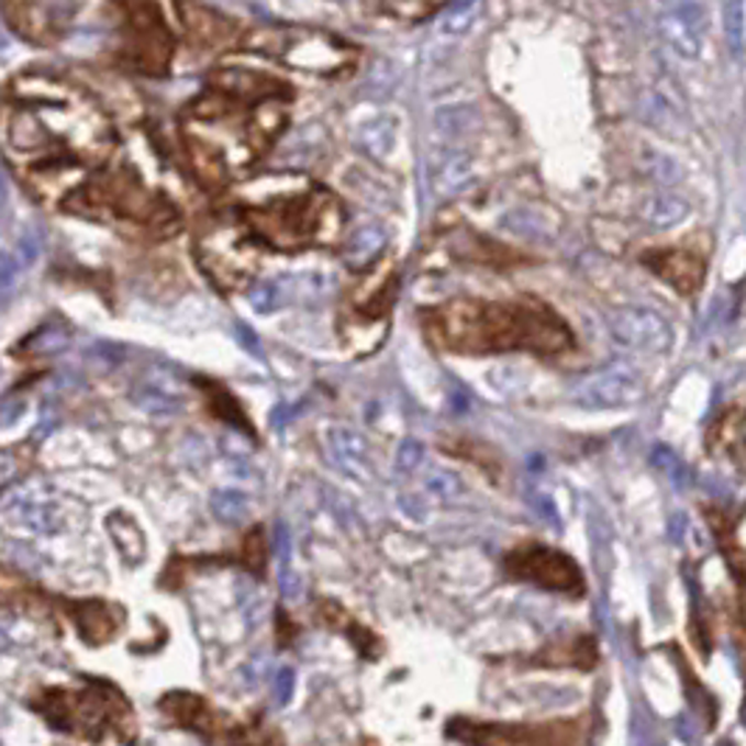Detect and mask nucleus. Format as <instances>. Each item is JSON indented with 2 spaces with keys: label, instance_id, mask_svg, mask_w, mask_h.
Here are the masks:
<instances>
[{
  "label": "nucleus",
  "instance_id": "1",
  "mask_svg": "<svg viewBox=\"0 0 746 746\" xmlns=\"http://www.w3.org/2000/svg\"><path fill=\"white\" fill-rule=\"evenodd\" d=\"M119 146L113 115L85 85L25 70L0 90V155L43 205L63 211Z\"/></svg>",
  "mask_w": 746,
  "mask_h": 746
},
{
  "label": "nucleus",
  "instance_id": "2",
  "mask_svg": "<svg viewBox=\"0 0 746 746\" xmlns=\"http://www.w3.org/2000/svg\"><path fill=\"white\" fill-rule=\"evenodd\" d=\"M296 88L267 68L222 63L180 110L177 135L191 175L211 194L253 177L281 141Z\"/></svg>",
  "mask_w": 746,
  "mask_h": 746
},
{
  "label": "nucleus",
  "instance_id": "3",
  "mask_svg": "<svg viewBox=\"0 0 746 746\" xmlns=\"http://www.w3.org/2000/svg\"><path fill=\"white\" fill-rule=\"evenodd\" d=\"M421 332L441 354L491 357V354H536L561 357L576 348L572 329L550 303L533 296L514 301L452 298L421 312Z\"/></svg>",
  "mask_w": 746,
  "mask_h": 746
},
{
  "label": "nucleus",
  "instance_id": "4",
  "mask_svg": "<svg viewBox=\"0 0 746 746\" xmlns=\"http://www.w3.org/2000/svg\"><path fill=\"white\" fill-rule=\"evenodd\" d=\"M222 200L264 253L332 250L348 220L343 200L307 175H253Z\"/></svg>",
  "mask_w": 746,
  "mask_h": 746
},
{
  "label": "nucleus",
  "instance_id": "5",
  "mask_svg": "<svg viewBox=\"0 0 746 746\" xmlns=\"http://www.w3.org/2000/svg\"><path fill=\"white\" fill-rule=\"evenodd\" d=\"M65 213L121 236L164 242L182 231V205L119 146L113 160L63 205Z\"/></svg>",
  "mask_w": 746,
  "mask_h": 746
},
{
  "label": "nucleus",
  "instance_id": "6",
  "mask_svg": "<svg viewBox=\"0 0 746 746\" xmlns=\"http://www.w3.org/2000/svg\"><path fill=\"white\" fill-rule=\"evenodd\" d=\"M238 48L256 57L276 63L281 68L301 74L323 76V79H345L359 65V48L326 29L301 23H261L245 29Z\"/></svg>",
  "mask_w": 746,
  "mask_h": 746
},
{
  "label": "nucleus",
  "instance_id": "7",
  "mask_svg": "<svg viewBox=\"0 0 746 746\" xmlns=\"http://www.w3.org/2000/svg\"><path fill=\"white\" fill-rule=\"evenodd\" d=\"M32 708L59 733L88 741H101L107 733H113L124 746L138 738V722L126 697L115 684L101 679L90 677L82 690H43Z\"/></svg>",
  "mask_w": 746,
  "mask_h": 746
},
{
  "label": "nucleus",
  "instance_id": "8",
  "mask_svg": "<svg viewBox=\"0 0 746 746\" xmlns=\"http://www.w3.org/2000/svg\"><path fill=\"white\" fill-rule=\"evenodd\" d=\"M396 289H399V272L390 256H379L374 264L357 270L354 281L339 298L337 312V334L345 352L354 357H368L385 343Z\"/></svg>",
  "mask_w": 746,
  "mask_h": 746
},
{
  "label": "nucleus",
  "instance_id": "9",
  "mask_svg": "<svg viewBox=\"0 0 746 746\" xmlns=\"http://www.w3.org/2000/svg\"><path fill=\"white\" fill-rule=\"evenodd\" d=\"M194 256L220 292H245L261 272L267 253L247 236L231 205L220 200L197 225Z\"/></svg>",
  "mask_w": 746,
  "mask_h": 746
},
{
  "label": "nucleus",
  "instance_id": "10",
  "mask_svg": "<svg viewBox=\"0 0 746 746\" xmlns=\"http://www.w3.org/2000/svg\"><path fill=\"white\" fill-rule=\"evenodd\" d=\"M115 29L113 59L144 76L169 74L177 40L157 0H107Z\"/></svg>",
  "mask_w": 746,
  "mask_h": 746
},
{
  "label": "nucleus",
  "instance_id": "11",
  "mask_svg": "<svg viewBox=\"0 0 746 746\" xmlns=\"http://www.w3.org/2000/svg\"><path fill=\"white\" fill-rule=\"evenodd\" d=\"M444 733L464 746H590L592 715H561L547 722H486L455 715Z\"/></svg>",
  "mask_w": 746,
  "mask_h": 746
},
{
  "label": "nucleus",
  "instance_id": "12",
  "mask_svg": "<svg viewBox=\"0 0 746 746\" xmlns=\"http://www.w3.org/2000/svg\"><path fill=\"white\" fill-rule=\"evenodd\" d=\"M500 570L509 581L527 583L542 592L570 598V601H581L587 595V576L576 558L547 542H516L514 547L502 553Z\"/></svg>",
  "mask_w": 746,
  "mask_h": 746
},
{
  "label": "nucleus",
  "instance_id": "13",
  "mask_svg": "<svg viewBox=\"0 0 746 746\" xmlns=\"http://www.w3.org/2000/svg\"><path fill=\"white\" fill-rule=\"evenodd\" d=\"M90 0H0L7 23L32 45H57L88 12Z\"/></svg>",
  "mask_w": 746,
  "mask_h": 746
},
{
  "label": "nucleus",
  "instance_id": "14",
  "mask_svg": "<svg viewBox=\"0 0 746 746\" xmlns=\"http://www.w3.org/2000/svg\"><path fill=\"white\" fill-rule=\"evenodd\" d=\"M643 267L654 272L659 281H665L679 296H693L704 283V258L688 247H663V250H648L639 256Z\"/></svg>",
  "mask_w": 746,
  "mask_h": 746
},
{
  "label": "nucleus",
  "instance_id": "15",
  "mask_svg": "<svg viewBox=\"0 0 746 746\" xmlns=\"http://www.w3.org/2000/svg\"><path fill=\"white\" fill-rule=\"evenodd\" d=\"M516 663L525 665V668H556V671L576 668V671H592L598 665V643L592 634H565V637L550 639L539 652L525 654Z\"/></svg>",
  "mask_w": 746,
  "mask_h": 746
},
{
  "label": "nucleus",
  "instance_id": "16",
  "mask_svg": "<svg viewBox=\"0 0 746 746\" xmlns=\"http://www.w3.org/2000/svg\"><path fill=\"white\" fill-rule=\"evenodd\" d=\"M708 449L735 471L746 475V404L730 408L719 415L708 433Z\"/></svg>",
  "mask_w": 746,
  "mask_h": 746
},
{
  "label": "nucleus",
  "instance_id": "17",
  "mask_svg": "<svg viewBox=\"0 0 746 746\" xmlns=\"http://www.w3.org/2000/svg\"><path fill=\"white\" fill-rule=\"evenodd\" d=\"M180 23L186 29V37L191 43L202 45V48H225V43H238L245 29H238L233 20L222 18V14L211 12L197 3H180Z\"/></svg>",
  "mask_w": 746,
  "mask_h": 746
},
{
  "label": "nucleus",
  "instance_id": "18",
  "mask_svg": "<svg viewBox=\"0 0 746 746\" xmlns=\"http://www.w3.org/2000/svg\"><path fill=\"white\" fill-rule=\"evenodd\" d=\"M68 612L65 615L74 621L76 632L82 634L85 643L90 646H101V643H110V639L119 634V628L124 626V612L119 606L107 601H68L65 603Z\"/></svg>",
  "mask_w": 746,
  "mask_h": 746
},
{
  "label": "nucleus",
  "instance_id": "19",
  "mask_svg": "<svg viewBox=\"0 0 746 746\" xmlns=\"http://www.w3.org/2000/svg\"><path fill=\"white\" fill-rule=\"evenodd\" d=\"M659 34L677 54L697 59L702 51V9L697 3L673 7L659 18Z\"/></svg>",
  "mask_w": 746,
  "mask_h": 746
},
{
  "label": "nucleus",
  "instance_id": "20",
  "mask_svg": "<svg viewBox=\"0 0 746 746\" xmlns=\"http://www.w3.org/2000/svg\"><path fill=\"white\" fill-rule=\"evenodd\" d=\"M617 337L628 345H648V348H665L671 332L668 323L652 309H623L609 320Z\"/></svg>",
  "mask_w": 746,
  "mask_h": 746
},
{
  "label": "nucleus",
  "instance_id": "21",
  "mask_svg": "<svg viewBox=\"0 0 746 746\" xmlns=\"http://www.w3.org/2000/svg\"><path fill=\"white\" fill-rule=\"evenodd\" d=\"M314 615H318V621L326 628L345 634V637L352 639L354 648H357L365 659H379V654H382V639L370 632V628H365L348 609H343L334 601H318V612H314Z\"/></svg>",
  "mask_w": 746,
  "mask_h": 746
},
{
  "label": "nucleus",
  "instance_id": "22",
  "mask_svg": "<svg viewBox=\"0 0 746 746\" xmlns=\"http://www.w3.org/2000/svg\"><path fill=\"white\" fill-rule=\"evenodd\" d=\"M719 542H722L724 561L735 572L741 583H746V509L738 514L724 516V522H713Z\"/></svg>",
  "mask_w": 746,
  "mask_h": 746
},
{
  "label": "nucleus",
  "instance_id": "23",
  "mask_svg": "<svg viewBox=\"0 0 746 746\" xmlns=\"http://www.w3.org/2000/svg\"><path fill=\"white\" fill-rule=\"evenodd\" d=\"M107 531L113 536L115 547H119V553L124 556V561H130V565H141V561H144L146 539L144 533H141L138 522L132 520V516H126L124 511H115V514L107 516Z\"/></svg>",
  "mask_w": 746,
  "mask_h": 746
},
{
  "label": "nucleus",
  "instance_id": "24",
  "mask_svg": "<svg viewBox=\"0 0 746 746\" xmlns=\"http://www.w3.org/2000/svg\"><path fill=\"white\" fill-rule=\"evenodd\" d=\"M690 213V205L677 194H654L643 202L639 208V220L646 222L648 227H657V231H668L677 222H682Z\"/></svg>",
  "mask_w": 746,
  "mask_h": 746
},
{
  "label": "nucleus",
  "instance_id": "25",
  "mask_svg": "<svg viewBox=\"0 0 746 746\" xmlns=\"http://www.w3.org/2000/svg\"><path fill=\"white\" fill-rule=\"evenodd\" d=\"M382 247H385V236L379 227H363V231L357 233V236L348 242V264H352V270H363V267H368V264L377 261L379 256H382Z\"/></svg>",
  "mask_w": 746,
  "mask_h": 746
},
{
  "label": "nucleus",
  "instance_id": "26",
  "mask_svg": "<svg viewBox=\"0 0 746 746\" xmlns=\"http://www.w3.org/2000/svg\"><path fill=\"white\" fill-rule=\"evenodd\" d=\"M20 520H23L25 527H32V531H40V533H51V531H59V527L65 525L63 520V505H57V502H25L23 509H20Z\"/></svg>",
  "mask_w": 746,
  "mask_h": 746
},
{
  "label": "nucleus",
  "instance_id": "27",
  "mask_svg": "<svg viewBox=\"0 0 746 746\" xmlns=\"http://www.w3.org/2000/svg\"><path fill=\"white\" fill-rule=\"evenodd\" d=\"M385 14L404 23H419V20L433 18L438 9L446 7V0H377Z\"/></svg>",
  "mask_w": 746,
  "mask_h": 746
},
{
  "label": "nucleus",
  "instance_id": "28",
  "mask_svg": "<svg viewBox=\"0 0 746 746\" xmlns=\"http://www.w3.org/2000/svg\"><path fill=\"white\" fill-rule=\"evenodd\" d=\"M471 175H475L471 157L458 155V157H452L449 164H446L444 169L438 171V177H435V186H438L441 194H455V191H460L464 186H469Z\"/></svg>",
  "mask_w": 746,
  "mask_h": 746
},
{
  "label": "nucleus",
  "instance_id": "29",
  "mask_svg": "<svg viewBox=\"0 0 746 746\" xmlns=\"http://www.w3.org/2000/svg\"><path fill=\"white\" fill-rule=\"evenodd\" d=\"M211 511L216 520L236 525V522H245L250 505H247V497L242 491H216L211 500Z\"/></svg>",
  "mask_w": 746,
  "mask_h": 746
},
{
  "label": "nucleus",
  "instance_id": "30",
  "mask_svg": "<svg viewBox=\"0 0 746 746\" xmlns=\"http://www.w3.org/2000/svg\"><path fill=\"white\" fill-rule=\"evenodd\" d=\"M242 561H245L247 570L256 572V576L264 570V561H267V542H264L261 527H253V531L247 533V539L242 542Z\"/></svg>",
  "mask_w": 746,
  "mask_h": 746
},
{
  "label": "nucleus",
  "instance_id": "31",
  "mask_svg": "<svg viewBox=\"0 0 746 746\" xmlns=\"http://www.w3.org/2000/svg\"><path fill=\"white\" fill-rule=\"evenodd\" d=\"M477 12H480V0H458L455 9L449 12V18H446V32L452 34L466 32V29L477 20Z\"/></svg>",
  "mask_w": 746,
  "mask_h": 746
},
{
  "label": "nucleus",
  "instance_id": "32",
  "mask_svg": "<svg viewBox=\"0 0 746 746\" xmlns=\"http://www.w3.org/2000/svg\"><path fill=\"white\" fill-rule=\"evenodd\" d=\"M292 684H296V673H292V668H281V671L272 677V699H276V704L289 702V697H292Z\"/></svg>",
  "mask_w": 746,
  "mask_h": 746
},
{
  "label": "nucleus",
  "instance_id": "33",
  "mask_svg": "<svg viewBox=\"0 0 746 746\" xmlns=\"http://www.w3.org/2000/svg\"><path fill=\"white\" fill-rule=\"evenodd\" d=\"M18 458H12V455H7V452H0V486L12 483L14 477H18Z\"/></svg>",
  "mask_w": 746,
  "mask_h": 746
},
{
  "label": "nucleus",
  "instance_id": "34",
  "mask_svg": "<svg viewBox=\"0 0 746 746\" xmlns=\"http://www.w3.org/2000/svg\"><path fill=\"white\" fill-rule=\"evenodd\" d=\"M741 601H738V639H741V654H744L746 665V583H741Z\"/></svg>",
  "mask_w": 746,
  "mask_h": 746
},
{
  "label": "nucleus",
  "instance_id": "35",
  "mask_svg": "<svg viewBox=\"0 0 746 746\" xmlns=\"http://www.w3.org/2000/svg\"><path fill=\"white\" fill-rule=\"evenodd\" d=\"M272 553H276V556L283 561V565H287V558H289V531H287V525H281V522H278V525H276V547H272Z\"/></svg>",
  "mask_w": 746,
  "mask_h": 746
},
{
  "label": "nucleus",
  "instance_id": "36",
  "mask_svg": "<svg viewBox=\"0 0 746 746\" xmlns=\"http://www.w3.org/2000/svg\"><path fill=\"white\" fill-rule=\"evenodd\" d=\"M281 592L287 598H298V592H301V581H298V576L289 567L281 570Z\"/></svg>",
  "mask_w": 746,
  "mask_h": 746
},
{
  "label": "nucleus",
  "instance_id": "37",
  "mask_svg": "<svg viewBox=\"0 0 746 746\" xmlns=\"http://www.w3.org/2000/svg\"><path fill=\"white\" fill-rule=\"evenodd\" d=\"M7 646H9V637H7V632L0 628V652H7Z\"/></svg>",
  "mask_w": 746,
  "mask_h": 746
}]
</instances>
